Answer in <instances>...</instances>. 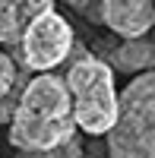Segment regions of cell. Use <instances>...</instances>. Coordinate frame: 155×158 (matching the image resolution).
Listing matches in <instances>:
<instances>
[{
	"label": "cell",
	"mask_w": 155,
	"mask_h": 158,
	"mask_svg": "<svg viewBox=\"0 0 155 158\" xmlns=\"http://www.w3.org/2000/svg\"><path fill=\"white\" fill-rule=\"evenodd\" d=\"M13 111L22 117H32V120H44V123L73 120L70 117V92L63 85V76L38 73L35 79H29Z\"/></svg>",
	"instance_id": "277c9868"
},
{
	"label": "cell",
	"mask_w": 155,
	"mask_h": 158,
	"mask_svg": "<svg viewBox=\"0 0 155 158\" xmlns=\"http://www.w3.org/2000/svg\"><path fill=\"white\" fill-rule=\"evenodd\" d=\"M152 60H155V44L146 41V38H136V41H120L117 48L111 51V73L120 70V73H152Z\"/></svg>",
	"instance_id": "52a82bcc"
},
{
	"label": "cell",
	"mask_w": 155,
	"mask_h": 158,
	"mask_svg": "<svg viewBox=\"0 0 155 158\" xmlns=\"http://www.w3.org/2000/svg\"><path fill=\"white\" fill-rule=\"evenodd\" d=\"M63 85L70 92V117L76 133L105 136L117 117V85L111 67L101 57L79 54L63 76Z\"/></svg>",
	"instance_id": "6da1fadb"
},
{
	"label": "cell",
	"mask_w": 155,
	"mask_h": 158,
	"mask_svg": "<svg viewBox=\"0 0 155 158\" xmlns=\"http://www.w3.org/2000/svg\"><path fill=\"white\" fill-rule=\"evenodd\" d=\"M48 6V0H0V44L19 48L25 25Z\"/></svg>",
	"instance_id": "8992f818"
},
{
	"label": "cell",
	"mask_w": 155,
	"mask_h": 158,
	"mask_svg": "<svg viewBox=\"0 0 155 158\" xmlns=\"http://www.w3.org/2000/svg\"><path fill=\"white\" fill-rule=\"evenodd\" d=\"M16 79H19L16 60H13L6 51H0V101H6V95L13 92V85H16Z\"/></svg>",
	"instance_id": "ba28073f"
},
{
	"label": "cell",
	"mask_w": 155,
	"mask_h": 158,
	"mask_svg": "<svg viewBox=\"0 0 155 158\" xmlns=\"http://www.w3.org/2000/svg\"><path fill=\"white\" fill-rule=\"evenodd\" d=\"M16 158H63V152H16Z\"/></svg>",
	"instance_id": "9c48e42d"
},
{
	"label": "cell",
	"mask_w": 155,
	"mask_h": 158,
	"mask_svg": "<svg viewBox=\"0 0 155 158\" xmlns=\"http://www.w3.org/2000/svg\"><path fill=\"white\" fill-rule=\"evenodd\" d=\"M105 139L108 158H155V73H139L117 92V117Z\"/></svg>",
	"instance_id": "7a4b0ae2"
},
{
	"label": "cell",
	"mask_w": 155,
	"mask_h": 158,
	"mask_svg": "<svg viewBox=\"0 0 155 158\" xmlns=\"http://www.w3.org/2000/svg\"><path fill=\"white\" fill-rule=\"evenodd\" d=\"M98 16L124 41H136L155 25V6L149 0H101Z\"/></svg>",
	"instance_id": "5b68a950"
},
{
	"label": "cell",
	"mask_w": 155,
	"mask_h": 158,
	"mask_svg": "<svg viewBox=\"0 0 155 158\" xmlns=\"http://www.w3.org/2000/svg\"><path fill=\"white\" fill-rule=\"evenodd\" d=\"M73 48H76V32H73L70 19L63 16V13H57L54 3H51L48 10H41L25 25L22 41H19L16 51H19L25 70L54 73L60 63L73 54Z\"/></svg>",
	"instance_id": "3957f363"
}]
</instances>
